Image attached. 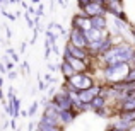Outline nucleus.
<instances>
[{
    "instance_id": "nucleus-10",
    "label": "nucleus",
    "mask_w": 135,
    "mask_h": 131,
    "mask_svg": "<svg viewBox=\"0 0 135 131\" xmlns=\"http://www.w3.org/2000/svg\"><path fill=\"white\" fill-rule=\"evenodd\" d=\"M92 27H104V19L103 17H92Z\"/></svg>"
},
{
    "instance_id": "nucleus-5",
    "label": "nucleus",
    "mask_w": 135,
    "mask_h": 131,
    "mask_svg": "<svg viewBox=\"0 0 135 131\" xmlns=\"http://www.w3.org/2000/svg\"><path fill=\"white\" fill-rule=\"evenodd\" d=\"M109 73H113L115 78H123L125 73H127V66L125 65H120V66H116V68H111V70H109Z\"/></svg>"
},
{
    "instance_id": "nucleus-13",
    "label": "nucleus",
    "mask_w": 135,
    "mask_h": 131,
    "mask_svg": "<svg viewBox=\"0 0 135 131\" xmlns=\"http://www.w3.org/2000/svg\"><path fill=\"white\" fill-rule=\"evenodd\" d=\"M41 131H58L56 126H48V124H41Z\"/></svg>"
},
{
    "instance_id": "nucleus-6",
    "label": "nucleus",
    "mask_w": 135,
    "mask_h": 131,
    "mask_svg": "<svg viewBox=\"0 0 135 131\" xmlns=\"http://www.w3.org/2000/svg\"><path fill=\"white\" fill-rule=\"evenodd\" d=\"M69 49H70V56H72V58L82 60L84 56H86V51H84V49H80V48H74V46H69Z\"/></svg>"
},
{
    "instance_id": "nucleus-11",
    "label": "nucleus",
    "mask_w": 135,
    "mask_h": 131,
    "mask_svg": "<svg viewBox=\"0 0 135 131\" xmlns=\"http://www.w3.org/2000/svg\"><path fill=\"white\" fill-rule=\"evenodd\" d=\"M92 106H94V107H103V106H104L103 97H94L92 99Z\"/></svg>"
},
{
    "instance_id": "nucleus-1",
    "label": "nucleus",
    "mask_w": 135,
    "mask_h": 131,
    "mask_svg": "<svg viewBox=\"0 0 135 131\" xmlns=\"http://www.w3.org/2000/svg\"><path fill=\"white\" fill-rule=\"evenodd\" d=\"M70 83L75 88H79V90H84V88L91 87V80L87 78V77H82V75H74L72 78H70Z\"/></svg>"
},
{
    "instance_id": "nucleus-12",
    "label": "nucleus",
    "mask_w": 135,
    "mask_h": 131,
    "mask_svg": "<svg viewBox=\"0 0 135 131\" xmlns=\"http://www.w3.org/2000/svg\"><path fill=\"white\" fill-rule=\"evenodd\" d=\"M125 80H127V82H132V83H135V68H133V70H130V72L127 73Z\"/></svg>"
},
{
    "instance_id": "nucleus-7",
    "label": "nucleus",
    "mask_w": 135,
    "mask_h": 131,
    "mask_svg": "<svg viewBox=\"0 0 135 131\" xmlns=\"http://www.w3.org/2000/svg\"><path fill=\"white\" fill-rule=\"evenodd\" d=\"M123 109L125 111H135V99L130 97L127 102H123Z\"/></svg>"
},
{
    "instance_id": "nucleus-9",
    "label": "nucleus",
    "mask_w": 135,
    "mask_h": 131,
    "mask_svg": "<svg viewBox=\"0 0 135 131\" xmlns=\"http://www.w3.org/2000/svg\"><path fill=\"white\" fill-rule=\"evenodd\" d=\"M123 121H135V111H125L122 114Z\"/></svg>"
},
{
    "instance_id": "nucleus-4",
    "label": "nucleus",
    "mask_w": 135,
    "mask_h": 131,
    "mask_svg": "<svg viewBox=\"0 0 135 131\" xmlns=\"http://www.w3.org/2000/svg\"><path fill=\"white\" fill-rule=\"evenodd\" d=\"M67 56H69V60H70V66L74 68V72H75V70H77V72H80V70H84V68H86V63H84L82 60L72 58L70 55H67Z\"/></svg>"
},
{
    "instance_id": "nucleus-8",
    "label": "nucleus",
    "mask_w": 135,
    "mask_h": 131,
    "mask_svg": "<svg viewBox=\"0 0 135 131\" xmlns=\"http://www.w3.org/2000/svg\"><path fill=\"white\" fill-rule=\"evenodd\" d=\"M63 73H65V77H69V78H72L74 77V68L70 66V63H63Z\"/></svg>"
},
{
    "instance_id": "nucleus-3",
    "label": "nucleus",
    "mask_w": 135,
    "mask_h": 131,
    "mask_svg": "<svg viewBox=\"0 0 135 131\" xmlns=\"http://www.w3.org/2000/svg\"><path fill=\"white\" fill-rule=\"evenodd\" d=\"M72 43H74V48H84V44H86V39L82 38V33L79 29H74Z\"/></svg>"
},
{
    "instance_id": "nucleus-2",
    "label": "nucleus",
    "mask_w": 135,
    "mask_h": 131,
    "mask_svg": "<svg viewBox=\"0 0 135 131\" xmlns=\"http://www.w3.org/2000/svg\"><path fill=\"white\" fill-rule=\"evenodd\" d=\"M80 5H84L86 7V12L89 14V15L92 17H98V15H101L103 14V3H89V2H84V3H80Z\"/></svg>"
}]
</instances>
